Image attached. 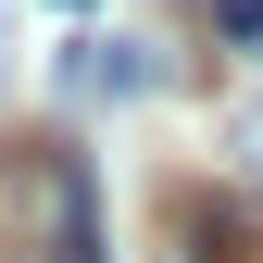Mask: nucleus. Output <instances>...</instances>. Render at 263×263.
Here are the masks:
<instances>
[{
  "label": "nucleus",
  "mask_w": 263,
  "mask_h": 263,
  "mask_svg": "<svg viewBox=\"0 0 263 263\" xmlns=\"http://www.w3.org/2000/svg\"><path fill=\"white\" fill-rule=\"evenodd\" d=\"M213 38H238V50H263V0H213Z\"/></svg>",
  "instance_id": "20e7f679"
},
{
  "label": "nucleus",
  "mask_w": 263,
  "mask_h": 263,
  "mask_svg": "<svg viewBox=\"0 0 263 263\" xmlns=\"http://www.w3.org/2000/svg\"><path fill=\"white\" fill-rule=\"evenodd\" d=\"M0 213H13V251L25 263H101V188H88L76 151H13Z\"/></svg>",
  "instance_id": "f257e3e1"
},
{
  "label": "nucleus",
  "mask_w": 263,
  "mask_h": 263,
  "mask_svg": "<svg viewBox=\"0 0 263 263\" xmlns=\"http://www.w3.org/2000/svg\"><path fill=\"white\" fill-rule=\"evenodd\" d=\"M50 13H88V0H50Z\"/></svg>",
  "instance_id": "423d86ee"
},
{
  "label": "nucleus",
  "mask_w": 263,
  "mask_h": 263,
  "mask_svg": "<svg viewBox=\"0 0 263 263\" xmlns=\"http://www.w3.org/2000/svg\"><path fill=\"white\" fill-rule=\"evenodd\" d=\"M63 88H76V101H138V88H151V63L125 50V38H76V63H63Z\"/></svg>",
  "instance_id": "f03ea898"
},
{
  "label": "nucleus",
  "mask_w": 263,
  "mask_h": 263,
  "mask_svg": "<svg viewBox=\"0 0 263 263\" xmlns=\"http://www.w3.org/2000/svg\"><path fill=\"white\" fill-rule=\"evenodd\" d=\"M238 151H251V176H263V113H251V125H238Z\"/></svg>",
  "instance_id": "39448f33"
},
{
  "label": "nucleus",
  "mask_w": 263,
  "mask_h": 263,
  "mask_svg": "<svg viewBox=\"0 0 263 263\" xmlns=\"http://www.w3.org/2000/svg\"><path fill=\"white\" fill-rule=\"evenodd\" d=\"M176 226H188V263H263V238H251V226H226V213H201V201H188Z\"/></svg>",
  "instance_id": "7ed1b4c3"
}]
</instances>
